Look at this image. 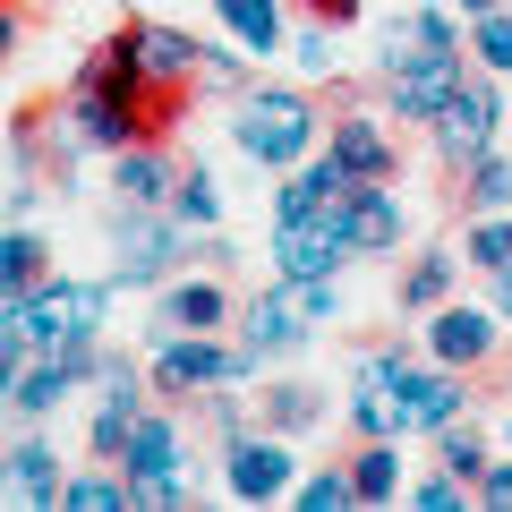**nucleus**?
Wrapping results in <instances>:
<instances>
[{"label":"nucleus","mask_w":512,"mask_h":512,"mask_svg":"<svg viewBox=\"0 0 512 512\" xmlns=\"http://www.w3.org/2000/svg\"><path fill=\"white\" fill-rule=\"evenodd\" d=\"M171 103H180V94H154L146 86L128 35H111V43L86 52L69 103L52 111V137H60V154H103V163H111V154L137 146V137H171Z\"/></svg>","instance_id":"f257e3e1"},{"label":"nucleus","mask_w":512,"mask_h":512,"mask_svg":"<svg viewBox=\"0 0 512 512\" xmlns=\"http://www.w3.org/2000/svg\"><path fill=\"white\" fill-rule=\"evenodd\" d=\"M316 137H325V111H316V94L299 86H239L231 94V146L248 154L256 171H291L316 154Z\"/></svg>","instance_id":"f03ea898"},{"label":"nucleus","mask_w":512,"mask_h":512,"mask_svg":"<svg viewBox=\"0 0 512 512\" xmlns=\"http://www.w3.org/2000/svg\"><path fill=\"white\" fill-rule=\"evenodd\" d=\"M0 325L18 333V350L103 342V325H111V282H69V274H43L35 291H18L9 308H0Z\"/></svg>","instance_id":"7ed1b4c3"},{"label":"nucleus","mask_w":512,"mask_h":512,"mask_svg":"<svg viewBox=\"0 0 512 512\" xmlns=\"http://www.w3.org/2000/svg\"><path fill=\"white\" fill-rule=\"evenodd\" d=\"M188 256V222L171 205H111V291H163Z\"/></svg>","instance_id":"20e7f679"},{"label":"nucleus","mask_w":512,"mask_h":512,"mask_svg":"<svg viewBox=\"0 0 512 512\" xmlns=\"http://www.w3.org/2000/svg\"><path fill=\"white\" fill-rule=\"evenodd\" d=\"M256 367L265 359L239 350V342H222V333H163L154 359H146V384L180 410V402H205L214 384H256Z\"/></svg>","instance_id":"39448f33"},{"label":"nucleus","mask_w":512,"mask_h":512,"mask_svg":"<svg viewBox=\"0 0 512 512\" xmlns=\"http://www.w3.org/2000/svg\"><path fill=\"white\" fill-rule=\"evenodd\" d=\"M461 52H436V43H419L410 26H384V52H376V86L384 103H393V120H436L444 103H453L461 86Z\"/></svg>","instance_id":"423d86ee"},{"label":"nucleus","mask_w":512,"mask_h":512,"mask_svg":"<svg viewBox=\"0 0 512 512\" xmlns=\"http://www.w3.org/2000/svg\"><path fill=\"white\" fill-rule=\"evenodd\" d=\"M495 128H504V94H495L487 69H470V77L453 86V103L427 120V137H436L444 171H470L478 154H495Z\"/></svg>","instance_id":"0eeeda50"},{"label":"nucleus","mask_w":512,"mask_h":512,"mask_svg":"<svg viewBox=\"0 0 512 512\" xmlns=\"http://www.w3.org/2000/svg\"><path fill=\"white\" fill-rule=\"evenodd\" d=\"M444 419H461V367H436V359L393 367V384H384V427L393 436H436Z\"/></svg>","instance_id":"6e6552de"},{"label":"nucleus","mask_w":512,"mask_h":512,"mask_svg":"<svg viewBox=\"0 0 512 512\" xmlns=\"http://www.w3.org/2000/svg\"><path fill=\"white\" fill-rule=\"evenodd\" d=\"M103 359H111L103 342H69V350H26L18 384H9V410H18V419H52V410L69 402L77 384H94V376H103Z\"/></svg>","instance_id":"1a4fd4ad"},{"label":"nucleus","mask_w":512,"mask_h":512,"mask_svg":"<svg viewBox=\"0 0 512 512\" xmlns=\"http://www.w3.org/2000/svg\"><path fill=\"white\" fill-rule=\"evenodd\" d=\"M342 265H350L342 205H325V214H299V222H274V274H291V282H333Z\"/></svg>","instance_id":"9d476101"},{"label":"nucleus","mask_w":512,"mask_h":512,"mask_svg":"<svg viewBox=\"0 0 512 512\" xmlns=\"http://www.w3.org/2000/svg\"><path fill=\"white\" fill-rule=\"evenodd\" d=\"M495 350H504V316L495 308H470V299H436V308H427V359L436 367L478 376Z\"/></svg>","instance_id":"9b49d317"},{"label":"nucleus","mask_w":512,"mask_h":512,"mask_svg":"<svg viewBox=\"0 0 512 512\" xmlns=\"http://www.w3.org/2000/svg\"><path fill=\"white\" fill-rule=\"evenodd\" d=\"M128 52H137V69H146L154 94H197V60H205V35H188V26H163V18H120Z\"/></svg>","instance_id":"f8f14e48"},{"label":"nucleus","mask_w":512,"mask_h":512,"mask_svg":"<svg viewBox=\"0 0 512 512\" xmlns=\"http://www.w3.org/2000/svg\"><path fill=\"white\" fill-rule=\"evenodd\" d=\"M291 478H299V461H291V444H282L274 427H265V436H231V444H222V487H231L239 504H282Z\"/></svg>","instance_id":"ddd939ff"},{"label":"nucleus","mask_w":512,"mask_h":512,"mask_svg":"<svg viewBox=\"0 0 512 512\" xmlns=\"http://www.w3.org/2000/svg\"><path fill=\"white\" fill-rule=\"evenodd\" d=\"M325 154L350 171V180H402V146H393L384 111H333L325 120Z\"/></svg>","instance_id":"4468645a"},{"label":"nucleus","mask_w":512,"mask_h":512,"mask_svg":"<svg viewBox=\"0 0 512 512\" xmlns=\"http://www.w3.org/2000/svg\"><path fill=\"white\" fill-rule=\"evenodd\" d=\"M60 487H69V470H60L52 436H18L0 453V512H52Z\"/></svg>","instance_id":"2eb2a0df"},{"label":"nucleus","mask_w":512,"mask_h":512,"mask_svg":"<svg viewBox=\"0 0 512 512\" xmlns=\"http://www.w3.org/2000/svg\"><path fill=\"white\" fill-rule=\"evenodd\" d=\"M342 231H350V256H393L402 248V231H410V214H402V197H393V180H359L342 197Z\"/></svg>","instance_id":"dca6fc26"},{"label":"nucleus","mask_w":512,"mask_h":512,"mask_svg":"<svg viewBox=\"0 0 512 512\" xmlns=\"http://www.w3.org/2000/svg\"><path fill=\"white\" fill-rule=\"evenodd\" d=\"M171 188H180V154H171V137H137V146L111 154V197H120V205H171Z\"/></svg>","instance_id":"f3484780"},{"label":"nucleus","mask_w":512,"mask_h":512,"mask_svg":"<svg viewBox=\"0 0 512 512\" xmlns=\"http://www.w3.org/2000/svg\"><path fill=\"white\" fill-rule=\"evenodd\" d=\"M239 350H256V359H291V350H308V316L282 299V282L239 308Z\"/></svg>","instance_id":"a211bd4d"},{"label":"nucleus","mask_w":512,"mask_h":512,"mask_svg":"<svg viewBox=\"0 0 512 512\" xmlns=\"http://www.w3.org/2000/svg\"><path fill=\"white\" fill-rule=\"evenodd\" d=\"M350 171L333 163V154H308V163H291L282 171V188H274V222H299V214H325V205H342L350 197Z\"/></svg>","instance_id":"6ab92c4d"},{"label":"nucleus","mask_w":512,"mask_h":512,"mask_svg":"<svg viewBox=\"0 0 512 512\" xmlns=\"http://www.w3.org/2000/svg\"><path fill=\"white\" fill-rule=\"evenodd\" d=\"M120 470H128V478H146V470H188V436H180V419H171V402L128 419V436H120Z\"/></svg>","instance_id":"aec40b11"},{"label":"nucleus","mask_w":512,"mask_h":512,"mask_svg":"<svg viewBox=\"0 0 512 512\" xmlns=\"http://www.w3.org/2000/svg\"><path fill=\"white\" fill-rule=\"evenodd\" d=\"M231 325V291L222 282H163V299H154V333H222Z\"/></svg>","instance_id":"412c9836"},{"label":"nucleus","mask_w":512,"mask_h":512,"mask_svg":"<svg viewBox=\"0 0 512 512\" xmlns=\"http://www.w3.org/2000/svg\"><path fill=\"white\" fill-rule=\"evenodd\" d=\"M214 18L248 60H274L291 43V0H214Z\"/></svg>","instance_id":"4be33fe9"},{"label":"nucleus","mask_w":512,"mask_h":512,"mask_svg":"<svg viewBox=\"0 0 512 512\" xmlns=\"http://www.w3.org/2000/svg\"><path fill=\"white\" fill-rule=\"evenodd\" d=\"M350 470V504H402V436H359Z\"/></svg>","instance_id":"5701e85b"},{"label":"nucleus","mask_w":512,"mask_h":512,"mask_svg":"<svg viewBox=\"0 0 512 512\" xmlns=\"http://www.w3.org/2000/svg\"><path fill=\"white\" fill-rule=\"evenodd\" d=\"M43 274H52V239H43L35 222H9V231H0V308L18 291H35Z\"/></svg>","instance_id":"b1692460"},{"label":"nucleus","mask_w":512,"mask_h":512,"mask_svg":"<svg viewBox=\"0 0 512 512\" xmlns=\"http://www.w3.org/2000/svg\"><path fill=\"white\" fill-rule=\"evenodd\" d=\"M453 282H461V248H419V256L402 265V308L427 316L436 299H453Z\"/></svg>","instance_id":"393cba45"},{"label":"nucleus","mask_w":512,"mask_h":512,"mask_svg":"<svg viewBox=\"0 0 512 512\" xmlns=\"http://www.w3.org/2000/svg\"><path fill=\"white\" fill-rule=\"evenodd\" d=\"M256 410H265L274 436H308V427H325V393H316V384H265Z\"/></svg>","instance_id":"a878e982"},{"label":"nucleus","mask_w":512,"mask_h":512,"mask_svg":"<svg viewBox=\"0 0 512 512\" xmlns=\"http://www.w3.org/2000/svg\"><path fill=\"white\" fill-rule=\"evenodd\" d=\"M461 52H470V69L512 77V9H478V18H461Z\"/></svg>","instance_id":"bb28decb"},{"label":"nucleus","mask_w":512,"mask_h":512,"mask_svg":"<svg viewBox=\"0 0 512 512\" xmlns=\"http://www.w3.org/2000/svg\"><path fill=\"white\" fill-rule=\"evenodd\" d=\"M461 265H478V274H512V214H470V222H461Z\"/></svg>","instance_id":"cd10ccee"},{"label":"nucleus","mask_w":512,"mask_h":512,"mask_svg":"<svg viewBox=\"0 0 512 512\" xmlns=\"http://www.w3.org/2000/svg\"><path fill=\"white\" fill-rule=\"evenodd\" d=\"M171 214H180L188 231H214V222H222V188H214V171H205L197 154L180 163V188H171Z\"/></svg>","instance_id":"c85d7f7f"},{"label":"nucleus","mask_w":512,"mask_h":512,"mask_svg":"<svg viewBox=\"0 0 512 512\" xmlns=\"http://www.w3.org/2000/svg\"><path fill=\"white\" fill-rule=\"evenodd\" d=\"M461 180V205H470V214H512V163L504 154H478L470 171H453Z\"/></svg>","instance_id":"c756f323"},{"label":"nucleus","mask_w":512,"mask_h":512,"mask_svg":"<svg viewBox=\"0 0 512 512\" xmlns=\"http://www.w3.org/2000/svg\"><path fill=\"white\" fill-rule=\"evenodd\" d=\"M60 504H69V512H111V504H128V470H120V461H103V470L69 478V487H60Z\"/></svg>","instance_id":"7c9ffc66"},{"label":"nucleus","mask_w":512,"mask_h":512,"mask_svg":"<svg viewBox=\"0 0 512 512\" xmlns=\"http://www.w3.org/2000/svg\"><path fill=\"white\" fill-rule=\"evenodd\" d=\"M333 35H342V26H325V18H299V26H291L282 52L299 60V77H333V69H342V60H333Z\"/></svg>","instance_id":"2f4dec72"},{"label":"nucleus","mask_w":512,"mask_h":512,"mask_svg":"<svg viewBox=\"0 0 512 512\" xmlns=\"http://www.w3.org/2000/svg\"><path fill=\"white\" fill-rule=\"evenodd\" d=\"M128 504L180 512V504H197V478H188V470H146V478H128Z\"/></svg>","instance_id":"473e14b6"},{"label":"nucleus","mask_w":512,"mask_h":512,"mask_svg":"<svg viewBox=\"0 0 512 512\" xmlns=\"http://www.w3.org/2000/svg\"><path fill=\"white\" fill-rule=\"evenodd\" d=\"M436 461H444V470H461V478H478V470H487V436L461 427V419H444L436 427Z\"/></svg>","instance_id":"72a5a7b5"},{"label":"nucleus","mask_w":512,"mask_h":512,"mask_svg":"<svg viewBox=\"0 0 512 512\" xmlns=\"http://www.w3.org/2000/svg\"><path fill=\"white\" fill-rule=\"evenodd\" d=\"M282 299H291V308L308 316V333L342 325V291H333V282H291V274H282Z\"/></svg>","instance_id":"f704fd0d"},{"label":"nucleus","mask_w":512,"mask_h":512,"mask_svg":"<svg viewBox=\"0 0 512 512\" xmlns=\"http://www.w3.org/2000/svg\"><path fill=\"white\" fill-rule=\"evenodd\" d=\"M197 86H205V94H239V86H248V52H239V43H205Z\"/></svg>","instance_id":"c9c22d12"},{"label":"nucleus","mask_w":512,"mask_h":512,"mask_svg":"<svg viewBox=\"0 0 512 512\" xmlns=\"http://www.w3.org/2000/svg\"><path fill=\"white\" fill-rule=\"evenodd\" d=\"M402 504H419V512H453V504H470V478H461V470H436V478H419V487H402Z\"/></svg>","instance_id":"e433bc0d"},{"label":"nucleus","mask_w":512,"mask_h":512,"mask_svg":"<svg viewBox=\"0 0 512 512\" xmlns=\"http://www.w3.org/2000/svg\"><path fill=\"white\" fill-rule=\"evenodd\" d=\"M291 504H308V512L350 504V470H308V478H291Z\"/></svg>","instance_id":"4c0bfd02"},{"label":"nucleus","mask_w":512,"mask_h":512,"mask_svg":"<svg viewBox=\"0 0 512 512\" xmlns=\"http://www.w3.org/2000/svg\"><path fill=\"white\" fill-rule=\"evenodd\" d=\"M410 35H419V43H436V52H461V18H453V9H410Z\"/></svg>","instance_id":"58836bf2"},{"label":"nucleus","mask_w":512,"mask_h":512,"mask_svg":"<svg viewBox=\"0 0 512 512\" xmlns=\"http://www.w3.org/2000/svg\"><path fill=\"white\" fill-rule=\"evenodd\" d=\"M128 419H137V410H94V427H86V444H94V461H120V436H128Z\"/></svg>","instance_id":"ea45409f"},{"label":"nucleus","mask_w":512,"mask_h":512,"mask_svg":"<svg viewBox=\"0 0 512 512\" xmlns=\"http://www.w3.org/2000/svg\"><path fill=\"white\" fill-rule=\"evenodd\" d=\"M470 495H478L487 512H512V461H487V470L470 478Z\"/></svg>","instance_id":"a19ab883"},{"label":"nucleus","mask_w":512,"mask_h":512,"mask_svg":"<svg viewBox=\"0 0 512 512\" xmlns=\"http://www.w3.org/2000/svg\"><path fill=\"white\" fill-rule=\"evenodd\" d=\"M299 18H325V26H359V0H299Z\"/></svg>","instance_id":"79ce46f5"},{"label":"nucleus","mask_w":512,"mask_h":512,"mask_svg":"<svg viewBox=\"0 0 512 512\" xmlns=\"http://www.w3.org/2000/svg\"><path fill=\"white\" fill-rule=\"evenodd\" d=\"M18 367H26V350H18V333L0 325V402H9V384H18Z\"/></svg>","instance_id":"37998d69"},{"label":"nucleus","mask_w":512,"mask_h":512,"mask_svg":"<svg viewBox=\"0 0 512 512\" xmlns=\"http://www.w3.org/2000/svg\"><path fill=\"white\" fill-rule=\"evenodd\" d=\"M9 60H18V0H0V77H9Z\"/></svg>","instance_id":"c03bdc74"},{"label":"nucleus","mask_w":512,"mask_h":512,"mask_svg":"<svg viewBox=\"0 0 512 512\" xmlns=\"http://www.w3.org/2000/svg\"><path fill=\"white\" fill-rule=\"evenodd\" d=\"M487 308H495V316L512 325V274H495V299H487Z\"/></svg>","instance_id":"a18cd8bd"},{"label":"nucleus","mask_w":512,"mask_h":512,"mask_svg":"<svg viewBox=\"0 0 512 512\" xmlns=\"http://www.w3.org/2000/svg\"><path fill=\"white\" fill-rule=\"evenodd\" d=\"M453 9H461V18H478V9H512V0H453Z\"/></svg>","instance_id":"49530a36"},{"label":"nucleus","mask_w":512,"mask_h":512,"mask_svg":"<svg viewBox=\"0 0 512 512\" xmlns=\"http://www.w3.org/2000/svg\"><path fill=\"white\" fill-rule=\"evenodd\" d=\"M504 436H512V427H504Z\"/></svg>","instance_id":"de8ad7c7"},{"label":"nucleus","mask_w":512,"mask_h":512,"mask_svg":"<svg viewBox=\"0 0 512 512\" xmlns=\"http://www.w3.org/2000/svg\"><path fill=\"white\" fill-rule=\"evenodd\" d=\"M0 410H9V402H0Z\"/></svg>","instance_id":"09e8293b"}]
</instances>
